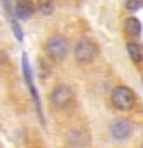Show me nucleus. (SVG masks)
I'll return each mask as SVG.
<instances>
[{
  "label": "nucleus",
  "mask_w": 143,
  "mask_h": 148,
  "mask_svg": "<svg viewBox=\"0 0 143 148\" xmlns=\"http://www.w3.org/2000/svg\"><path fill=\"white\" fill-rule=\"evenodd\" d=\"M112 103L117 110H129L133 108L136 98H134V92L129 89V87H124V86H117L112 89Z\"/></svg>",
  "instance_id": "obj_1"
},
{
  "label": "nucleus",
  "mask_w": 143,
  "mask_h": 148,
  "mask_svg": "<svg viewBox=\"0 0 143 148\" xmlns=\"http://www.w3.org/2000/svg\"><path fill=\"white\" fill-rule=\"evenodd\" d=\"M74 54H75V59H77L79 63H91V61L98 56V47H96V44H94L93 40H89V38H80V40L77 42V45H75Z\"/></svg>",
  "instance_id": "obj_2"
},
{
  "label": "nucleus",
  "mask_w": 143,
  "mask_h": 148,
  "mask_svg": "<svg viewBox=\"0 0 143 148\" xmlns=\"http://www.w3.org/2000/svg\"><path fill=\"white\" fill-rule=\"evenodd\" d=\"M74 101V89L68 84H58L51 92V103L56 108H66Z\"/></svg>",
  "instance_id": "obj_3"
},
{
  "label": "nucleus",
  "mask_w": 143,
  "mask_h": 148,
  "mask_svg": "<svg viewBox=\"0 0 143 148\" xmlns=\"http://www.w3.org/2000/svg\"><path fill=\"white\" fill-rule=\"evenodd\" d=\"M68 51H70V45H68V40L61 35H56V37H51L49 42H47V52L51 58L54 59H65L68 56Z\"/></svg>",
  "instance_id": "obj_4"
},
{
  "label": "nucleus",
  "mask_w": 143,
  "mask_h": 148,
  "mask_svg": "<svg viewBox=\"0 0 143 148\" xmlns=\"http://www.w3.org/2000/svg\"><path fill=\"white\" fill-rule=\"evenodd\" d=\"M131 132H133V125L126 119H119L110 125V134L115 139H126L127 136H131Z\"/></svg>",
  "instance_id": "obj_5"
},
{
  "label": "nucleus",
  "mask_w": 143,
  "mask_h": 148,
  "mask_svg": "<svg viewBox=\"0 0 143 148\" xmlns=\"http://www.w3.org/2000/svg\"><path fill=\"white\" fill-rule=\"evenodd\" d=\"M14 9H16V18L19 19H30L35 12V5L32 0H16L14 2Z\"/></svg>",
  "instance_id": "obj_6"
},
{
  "label": "nucleus",
  "mask_w": 143,
  "mask_h": 148,
  "mask_svg": "<svg viewBox=\"0 0 143 148\" xmlns=\"http://www.w3.org/2000/svg\"><path fill=\"white\" fill-rule=\"evenodd\" d=\"M68 145L70 148H86L89 145V136H86V132H80V131H75V132H70V139H68Z\"/></svg>",
  "instance_id": "obj_7"
},
{
  "label": "nucleus",
  "mask_w": 143,
  "mask_h": 148,
  "mask_svg": "<svg viewBox=\"0 0 143 148\" xmlns=\"http://www.w3.org/2000/svg\"><path fill=\"white\" fill-rule=\"evenodd\" d=\"M124 32H126L127 35H131V37H138V35L141 33V23H140V19H136V18H127V19L124 21Z\"/></svg>",
  "instance_id": "obj_8"
},
{
  "label": "nucleus",
  "mask_w": 143,
  "mask_h": 148,
  "mask_svg": "<svg viewBox=\"0 0 143 148\" xmlns=\"http://www.w3.org/2000/svg\"><path fill=\"white\" fill-rule=\"evenodd\" d=\"M127 54L134 63H143V45L138 42H129L127 44Z\"/></svg>",
  "instance_id": "obj_9"
},
{
  "label": "nucleus",
  "mask_w": 143,
  "mask_h": 148,
  "mask_svg": "<svg viewBox=\"0 0 143 148\" xmlns=\"http://www.w3.org/2000/svg\"><path fill=\"white\" fill-rule=\"evenodd\" d=\"M38 11H40V14H44V16L52 14V11H54V2H52V0H40Z\"/></svg>",
  "instance_id": "obj_10"
},
{
  "label": "nucleus",
  "mask_w": 143,
  "mask_h": 148,
  "mask_svg": "<svg viewBox=\"0 0 143 148\" xmlns=\"http://www.w3.org/2000/svg\"><path fill=\"white\" fill-rule=\"evenodd\" d=\"M141 7H143V0H126V9L131 12L141 9Z\"/></svg>",
  "instance_id": "obj_11"
}]
</instances>
